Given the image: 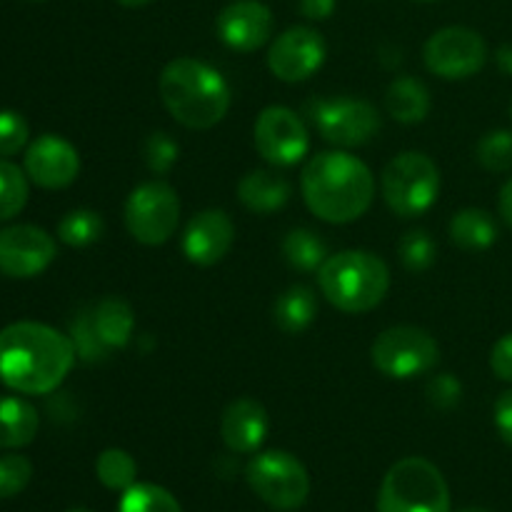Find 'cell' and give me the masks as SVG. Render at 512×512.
<instances>
[{"label": "cell", "instance_id": "f6af8a7d", "mask_svg": "<svg viewBox=\"0 0 512 512\" xmlns=\"http://www.w3.org/2000/svg\"><path fill=\"white\" fill-rule=\"evenodd\" d=\"M418 3H433V0H418Z\"/></svg>", "mask_w": 512, "mask_h": 512}, {"label": "cell", "instance_id": "9c48e42d", "mask_svg": "<svg viewBox=\"0 0 512 512\" xmlns=\"http://www.w3.org/2000/svg\"><path fill=\"white\" fill-rule=\"evenodd\" d=\"M180 225V198L165 180L138 185L125 200V228L138 243L163 245Z\"/></svg>", "mask_w": 512, "mask_h": 512}, {"label": "cell", "instance_id": "6da1fadb", "mask_svg": "<svg viewBox=\"0 0 512 512\" xmlns=\"http://www.w3.org/2000/svg\"><path fill=\"white\" fill-rule=\"evenodd\" d=\"M78 353L70 335L35 320L0 330V383L20 395H48L63 385Z\"/></svg>", "mask_w": 512, "mask_h": 512}, {"label": "cell", "instance_id": "5b68a950", "mask_svg": "<svg viewBox=\"0 0 512 512\" xmlns=\"http://www.w3.org/2000/svg\"><path fill=\"white\" fill-rule=\"evenodd\" d=\"M378 512H450V488L438 465L418 455L398 460L380 485Z\"/></svg>", "mask_w": 512, "mask_h": 512}, {"label": "cell", "instance_id": "ee69618b", "mask_svg": "<svg viewBox=\"0 0 512 512\" xmlns=\"http://www.w3.org/2000/svg\"><path fill=\"white\" fill-rule=\"evenodd\" d=\"M68 512H93V510H85V508H73V510H68Z\"/></svg>", "mask_w": 512, "mask_h": 512}, {"label": "cell", "instance_id": "7c38bea8", "mask_svg": "<svg viewBox=\"0 0 512 512\" xmlns=\"http://www.w3.org/2000/svg\"><path fill=\"white\" fill-rule=\"evenodd\" d=\"M255 148L275 168L298 165L310 150V135L303 118L285 105H270L255 120Z\"/></svg>", "mask_w": 512, "mask_h": 512}, {"label": "cell", "instance_id": "d590c367", "mask_svg": "<svg viewBox=\"0 0 512 512\" xmlns=\"http://www.w3.org/2000/svg\"><path fill=\"white\" fill-rule=\"evenodd\" d=\"M460 398H463V385H460V380L455 375H435L428 383V400L433 408L453 410L460 403Z\"/></svg>", "mask_w": 512, "mask_h": 512}, {"label": "cell", "instance_id": "ba28073f", "mask_svg": "<svg viewBox=\"0 0 512 512\" xmlns=\"http://www.w3.org/2000/svg\"><path fill=\"white\" fill-rule=\"evenodd\" d=\"M370 358L385 378L413 380L438 365L440 345L428 330L415 325H395L373 340Z\"/></svg>", "mask_w": 512, "mask_h": 512}, {"label": "cell", "instance_id": "e0dca14e", "mask_svg": "<svg viewBox=\"0 0 512 512\" xmlns=\"http://www.w3.org/2000/svg\"><path fill=\"white\" fill-rule=\"evenodd\" d=\"M235 243V225L225 210L208 208L190 218L183 230V255L198 268L218 265Z\"/></svg>", "mask_w": 512, "mask_h": 512}, {"label": "cell", "instance_id": "1f68e13d", "mask_svg": "<svg viewBox=\"0 0 512 512\" xmlns=\"http://www.w3.org/2000/svg\"><path fill=\"white\" fill-rule=\"evenodd\" d=\"M70 340L75 345V353H78L80 360L85 363H98L105 355L110 353L103 345V340L98 338V330H95L93 323V310H83L80 315H75V320L70 323Z\"/></svg>", "mask_w": 512, "mask_h": 512}, {"label": "cell", "instance_id": "4dcf8cb0", "mask_svg": "<svg viewBox=\"0 0 512 512\" xmlns=\"http://www.w3.org/2000/svg\"><path fill=\"white\" fill-rule=\"evenodd\" d=\"M398 253L410 273H425L428 268H433L435 258H438V245L428 230H410L400 240Z\"/></svg>", "mask_w": 512, "mask_h": 512}, {"label": "cell", "instance_id": "7bdbcfd3", "mask_svg": "<svg viewBox=\"0 0 512 512\" xmlns=\"http://www.w3.org/2000/svg\"><path fill=\"white\" fill-rule=\"evenodd\" d=\"M463 512H490V510H483V508H470V510H463Z\"/></svg>", "mask_w": 512, "mask_h": 512}, {"label": "cell", "instance_id": "83f0119b", "mask_svg": "<svg viewBox=\"0 0 512 512\" xmlns=\"http://www.w3.org/2000/svg\"><path fill=\"white\" fill-rule=\"evenodd\" d=\"M95 475H98V480L108 490L125 493L130 485H135V478H138V463H135L133 455L125 453V450L108 448L98 455V460H95Z\"/></svg>", "mask_w": 512, "mask_h": 512}, {"label": "cell", "instance_id": "e575fe53", "mask_svg": "<svg viewBox=\"0 0 512 512\" xmlns=\"http://www.w3.org/2000/svg\"><path fill=\"white\" fill-rule=\"evenodd\" d=\"M30 125L18 110H0V158H13L28 148Z\"/></svg>", "mask_w": 512, "mask_h": 512}, {"label": "cell", "instance_id": "4fadbf2b", "mask_svg": "<svg viewBox=\"0 0 512 512\" xmlns=\"http://www.w3.org/2000/svg\"><path fill=\"white\" fill-rule=\"evenodd\" d=\"M328 45L310 25H293L273 40L268 50V68L283 83H303L313 78L325 63Z\"/></svg>", "mask_w": 512, "mask_h": 512}, {"label": "cell", "instance_id": "7a4b0ae2", "mask_svg": "<svg viewBox=\"0 0 512 512\" xmlns=\"http://www.w3.org/2000/svg\"><path fill=\"white\" fill-rule=\"evenodd\" d=\"M300 190L310 213L333 225L363 218L375 198L368 165L345 150H325L305 163Z\"/></svg>", "mask_w": 512, "mask_h": 512}, {"label": "cell", "instance_id": "30bf717a", "mask_svg": "<svg viewBox=\"0 0 512 512\" xmlns=\"http://www.w3.org/2000/svg\"><path fill=\"white\" fill-rule=\"evenodd\" d=\"M425 68L443 80H465L480 73L488 60L483 35L465 25H448L428 38L423 48Z\"/></svg>", "mask_w": 512, "mask_h": 512}, {"label": "cell", "instance_id": "603a6c76", "mask_svg": "<svg viewBox=\"0 0 512 512\" xmlns=\"http://www.w3.org/2000/svg\"><path fill=\"white\" fill-rule=\"evenodd\" d=\"M93 323L105 348L120 350L133 338L135 313L123 298H105L93 308Z\"/></svg>", "mask_w": 512, "mask_h": 512}, {"label": "cell", "instance_id": "52a82bcc", "mask_svg": "<svg viewBox=\"0 0 512 512\" xmlns=\"http://www.w3.org/2000/svg\"><path fill=\"white\" fill-rule=\"evenodd\" d=\"M250 490L268 508L293 512L303 508L310 495V475L305 465L288 450H265L245 468Z\"/></svg>", "mask_w": 512, "mask_h": 512}, {"label": "cell", "instance_id": "cb8c5ba5", "mask_svg": "<svg viewBox=\"0 0 512 512\" xmlns=\"http://www.w3.org/2000/svg\"><path fill=\"white\" fill-rule=\"evenodd\" d=\"M450 240L463 250H488L498 240V225L483 208H463L450 220Z\"/></svg>", "mask_w": 512, "mask_h": 512}, {"label": "cell", "instance_id": "9a60e30c", "mask_svg": "<svg viewBox=\"0 0 512 512\" xmlns=\"http://www.w3.org/2000/svg\"><path fill=\"white\" fill-rule=\"evenodd\" d=\"M23 170L38 188L63 190L78 180L80 155L73 143L60 135L45 133L25 148Z\"/></svg>", "mask_w": 512, "mask_h": 512}, {"label": "cell", "instance_id": "f35d334b", "mask_svg": "<svg viewBox=\"0 0 512 512\" xmlns=\"http://www.w3.org/2000/svg\"><path fill=\"white\" fill-rule=\"evenodd\" d=\"M335 10V0H300V13L308 20H325Z\"/></svg>", "mask_w": 512, "mask_h": 512}, {"label": "cell", "instance_id": "f546056e", "mask_svg": "<svg viewBox=\"0 0 512 512\" xmlns=\"http://www.w3.org/2000/svg\"><path fill=\"white\" fill-rule=\"evenodd\" d=\"M475 158L490 173L512 170V130H490L480 138Z\"/></svg>", "mask_w": 512, "mask_h": 512}, {"label": "cell", "instance_id": "44dd1931", "mask_svg": "<svg viewBox=\"0 0 512 512\" xmlns=\"http://www.w3.org/2000/svg\"><path fill=\"white\" fill-rule=\"evenodd\" d=\"M385 108L398 123H423L430 113L428 85L418 78H410V75H400L390 83L388 93H385Z\"/></svg>", "mask_w": 512, "mask_h": 512}, {"label": "cell", "instance_id": "d4e9b609", "mask_svg": "<svg viewBox=\"0 0 512 512\" xmlns=\"http://www.w3.org/2000/svg\"><path fill=\"white\" fill-rule=\"evenodd\" d=\"M283 255L290 268L313 273V270H320V265L328 260V245H325V240L315 230L295 228L285 235Z\"/></svg>", "mask_w": 512, "mask_h": 512}, {"label": "cell", "instance_id": "60d3db41", "mask_svg": "<svg viewBox=\"0 0 512 512\" xmlns=\"http://www.w3.org/2000/svg\"><path fill=\"white\" fill-rule=\"evenodd\" d=\"M495 58H498L500 70H503V73L512 75V43L500 45V50H498V55H495Z\"/></svg>", "mask_w": 512, "mask_h": 512}, {"label": "cell", "instance_id": "d6a6232c", "mask_svg": "<svg viewBox=\"0 0 512 512\" xmlns=\"http://www.w3.org/2000/svg\"><path fill=\"white\" fill-rule=\"evenodd\" d=\"M145 165H148L150 173L155 175H168L175 168L180 158V145L170 138L168 133H150L145 140Z\"/></svg>", "mask_w": 512, "mask_h": 512}, {"label": "cell", "instance_id": "8fae6325", "mask_svg": "<svg viewBox=\"0 0 512 512\" xmlns=\"http://www.w3.org/2000/svg\"><path fill=\"white\" fill-rule=\"evenodd\" d=\"M313 123L320 138L335 148H360L380 130V115L368 100L333 98L313 108Z\"/></svg>", "mask_w": 512, "mask_h": 512}, {"label": "cell", "instance_id": "3957f363", "mask_svg": "<svg viewBox=\"0 0 512 512\" xmlns=\"http://www.w3.org/2000/svg\"><path fill=\"white\" fill-rule=\"evenodd\" d=\"M165 110L190 130H210L228 115L230 85L213 65L195 58H175L158 80Z\"/></svg>", "mask_w": 512, "mask_h": 512}, {"label": "cell", "instance_id": "ffe728a7", "mask_svg": "<svg viewBox=\"0 0 512 512\" xmlns=\"http://www.w3.org/2000/svg\"><path fill=\"white\" fill-rule=\"evenodd\" d=\"M40 428L38 410L23 398H0V448L18 450L35 440Z\"/></svg>", "mask_w": 512, "mask_h": 512}, {"label": "cell", "instance_id": "f1b7e54d", "mask_svg": "<svg viewBox=\"0 0 512 512\" xmlns=\"http://www.w3.org/2000/svg\"><path fill=\"white\" fill-rule=\"evenodd\" d=\"M118 512H183L173 493L153 483H135L120 498Z\"/></svg>", "mask_w": 512, "mask_h": 512}, {"label": "cell", "instance_id": "277c9868", "mask_svg": "<svg viewBox=\"0 0 512 512\" xmlns=\"http://www.w3.org/2000/svg\"><path fill=\"white\" fill-rule=\"evenodd\" d=\"M320 293L333 308L363 315L378 308L390 290V268L370 250H343L328 255L318 270Z\"/></svg>", "mask_w": 512, "mask_h": 512}, {"label": "cell", "instance_id": "8992f818", "mask_svg": "<svg viewBox=\"0 0 512 512\" xmlns=\"http://www.w3.org/2000/svg\"><path fill=\"white\" fill-rule=\"evenodd\" d=\"M383 200L400 218H418L440 195V168L430 155L408 150L385 165L380 175Z\"/></svg>", "mask_w": 512, "mask_h": 512}, {"label": "cell", "instance_id": "484cf974", "mask_svg": "<svg viewBox=\"0 0 512 512\" xmlns=\"http://www.w3.org/2000/svg\"><path fill=\"white\" fill-rule=\"evenodd\" d=\"M103 233V215L88 208L70 210V213H65L58 223V240L70 245V248H88V245L98 243V240L103 238Z\"/></svg>", "mask_w": 512, "mask_h": 512}, {"label": "cell", "instance_id": "ac0fdd59", "mask_svg": "<svg viewBox=\"0 0 512 512\" xmlns=\"http://www.w3.org/2000/svg\"><path fill=\"white\" fill-rule=\"evenodd\" d=\"M270 430L268 410L253 398H238L225 408L220 418V438L233 453H258Z\"/></svg>", "mask_w": 512, "mask_h": 512}, {"label": "cell", "instance_id": "836d02e7", "mask_svg": "<svg viewBox=\"0 0 512 512\" xmlns=\"http://www.w3.org/2000/svg\"><path fill=\"white\" fill-rule=\"evenodd\" d=\"M30 478H33V463L25 455H3L0 458V500L23 493Z\"/></svg>", "mask_w": 512, "mask_h": 512}, {"label": "cell", "instance_id": "7402d4cb", "mask_svg": "<svg viewBox=\"0 0 512 512\" xmlns=\"http://www.w3.org/2000/svg\"><path fill=\"white\" fill-rule=\"evenodd\" d=\"M318 315V298L308 285H290L273 305V320L283 333L298 335L313 325Z\"/></svg>", "mask_w": 512, "mask_h": 512}, {"label": "cell", "instance_id": "bcb514c9", "mask_svg": "<svg viewBox=\"0 0 512 512\" xmlns=\"http://www.w3.org/2000/svg\"><path fill=\"white\" fill-rule=\"evenodd\" d=\"M35 3H40V0H35Z\"/></svg>", "mask_w": 512, "mask_h": 512}, {"label": "cell", "instance_id": "8d00e7d4", "mask_svg": "<svg viewBox=\"0 0 512 512\" xmlns=\"http://www.w3.org/2000/svg\"><path fill=\"white\" fill-rule=\"evenodd\" d=\"M490 368L505 383H512V333L503 335L498 343L493 345V353H490Z\"/></svg>", "mask_w": 512, "mask_h": 512}, {"label": "cell", "instance_id": "d6986e66", "mask_svg": "<svg viewBox=\"0 0 512 512\" xmlns=\"http://www.w3.org/2000/svg\"><path fill=\"white\" fill-rule=\"evenodd\" d=\"M293 195L288 180L273 170H250L238 183V200L255 215H270L285 208Z\"/></svg>", "mask_w": 512, "mask_h": 512}, {"label": "cell", "instance_id": "5bb4252c", "mask_svg": "<svg viewBox=\"0 0 512 512\" xmlns=\"http://www.w3.org/2000/svg\"><path fill=\"white\" fill-rule=\"evenodd\" d=\"M55 255V238L38 225H8L0 230V273L8 278H35L50 268Z\"/></svg>", "mask_w": 512, "mask_h": 512}, {"label": "cell", "instance_id": "4316f807", "mask_svg": "<svg viewBox=\"0 0 512 512\" xmlns=\"http://www.w3.org/2000/svg\"><path fill=\"white\" fill-rule=\"evenodd\" d=\"M28 180V173L23 168L10 163L8 158H0V223L23 213L30 195Z\"/></svg>", "mask_w": 512, "mask_h": 512}, {"label": "cell", "instance_id": "2e32d148", "mask_svg": "<svg viewBox=\"0 0 512 512\" xmlns=\"http://www.w3.org/2000/svg\"><path fill=\"white\" fill-rule=\"evenodd\" d=\"M273 13L260 0H235L218 13V38L238 53H255L273 35Z\"/></svg>", "mask_w": 512, "mask_h": 512}, {"label": "cell", "instance_id": "74e56055", "mask_svg": "<svg viewBox=\"0 0 512 512\" xmlns=\"http://www.w3.org/2000/svg\"><path fill=\"white\" fill-rule=\"evenodd\" d=\"M495 428H498L500 438L512 445V390L500 395L495 403Z\"/></svg>", "mask_w": 512, "mask_h": 512}, {"label": "cell", "instance_id": "ab89813d", "mask_svg": "<svg viewBox=\"0 0 512 512\" xmlns=\"http://www.w3.org/2000/svg\"><path fill=\"white\" fill-rule=\"evenodd\" d=\"M498 205H500V215H503V220L512 228V178L503 185V190H500Z\"/></svg>", "mask_w": 512, "mask_h": 512}, {"label": "cell", "instance_id": "b9f144b4", "mask_svg": "<svg viewBox=\"0 0 512 512\" xmlns=\"http://www.w3.org/2000/svg\"><path fill=\"white\" fill-rule=\"evenodd\" d=\"M123 8H143V5H148L150 0H118Z\"/></svg>", "mask_w": 512, "mask_h": 512}]
</instances>
